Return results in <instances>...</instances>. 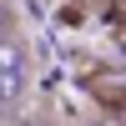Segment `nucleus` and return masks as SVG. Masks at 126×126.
<instances>
[{
	"instance_id": "obj_1",
	"label": "nucleus",
	"mask_w": 126,
	"mask_h": 126,
	"mask_svg": "<svg viewBox=\"0 0 126 126\" xmlns=\"http://www.w3.org/2000/svg\"><path fill=\"white\" fill-rule=\"evenodd\" d=\"M20 86H25V50H20L15 30H5L0 35V91H5V101H15Z\"/></svg>"
}]
</instances>
